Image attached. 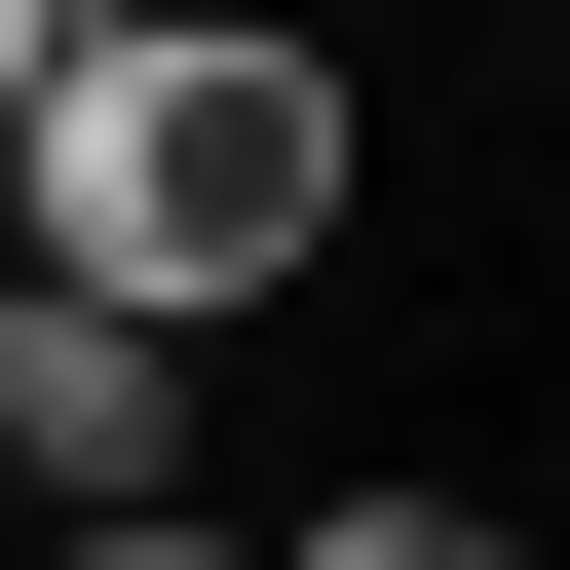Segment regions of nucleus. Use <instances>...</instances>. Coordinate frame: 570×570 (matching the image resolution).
Instances as JSON below:
<instances>
[{
    "instance_id": "f257e3e1",
    "label": "nucleus",
    "mask_w": 570,
    "mask_h": 570,
    "mask_svg": "<svg viewBox=\"0 0 570 570\" xmlns=\"http://www.w3.org/2000/svg\"><path fill=\"white\" fill-rule=\"evenodd\" d=\"M0 228H39V305L228 343L266 266H343V77H305V39H153V0H77V39H39V153H0Z\"/></svg>"
},
{
    "instance_id": "f03ea898",
    "label": "nucleus",
    "mask_w": 570,
    "mask_h": 570,
    "mask_svg": "<svg viewBox=\"0 0 570 570\" xmlns=\"http://www.w3.org/2000/svg\"><path fill=\"white\" fill-rule=\"evenodd\" d=\"M0 494H39V532H153L190 494V343H115V305L0 266Z\"/></svg>"
},
{
    "instance_id": "7ed1b4c3",
    "label": "nucleus",
    "mask_w": 570,
    "mask_h": 570,
    "mask_svg": "<svg viewBox=\"0 0 570 570\" xmlns=\"http://www.w3.org/2000/svg\"><path fill=\"white\" fill-rule=\"evenodd\" d=\"M266 570H532V532H494L456 456H381V494H305V532H266Z\"/></svg>"
},
{
    "instance_id": "20e7f679",
    "label": "nucleus",
    "mask_w": 570,
    "mask_h": 570,
    "mask_svg": "<svg viewBox=\"0 0 570 570\" xmlns=\"http://www.w3.org/2000/svg\"><path fill=\"white\" fill-rule=\"evenodd\" d=\"M39 570H266V532H228V494H153V532H39Z\"/></svg>"
},
{
    "instance_id": "39448f33",
    "label": "nucleus",
    "mask_w": 570,
    "mask_h": 570,
    "mask_svg": "<svg viewBox=\"0 0 570 570\" xmlns=\"http://www.w3.org/2000/svg\"><path fill=\"white\" fill-rule=\"evenodd\" d=\"M39 39H77V0H0V153H39Z\"/></svg>"
},
{
    "instance_id": "423d86ee",
    "label": "nucleus",
    "mask_w": 570,
    "mask_h": 570,
    "mask_svg": "<svg viewBox=\"0 0 570 570\" xmlns=\"http://www.w3.org/2000/svg\"><path fill=\"white\" fill-rule=\"evenodd\" d=\"M0 570H39V494H0Z\"/></svg>"
},
{
    "instance_id": "0eeeda50",
    "label": "nucleus",
    "mask_w": 570,
    "mask_h": 570,
    "mask_svg": "<svg viewBox=\"0 0 570 570\" xmlns=\"http://www.w3.org/2000/svg\"><path fill=\"white\" fill-rule=\"evenodd\" d=\"M0 266H39V228H0Z\"/></svg>"
}]
</instances>
